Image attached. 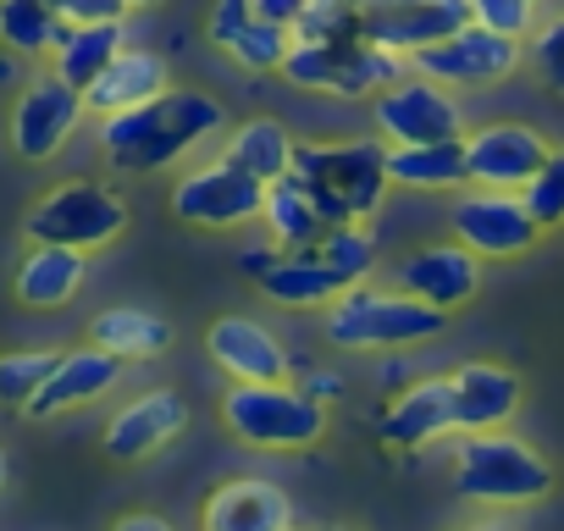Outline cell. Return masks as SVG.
I'll return each instance as SVG.
<instances>
[{"label":"cell","mask_w":564,"mask_h":531,"mask_svg":"<svg viewBox=\"0 0 564 531\" xmlns=\"http://www.w3.org/2000/svg\"><path fill=\"white\" fill-rule=\"evenodd\" d=\"M216 133H227V111L216 95L205 89H166L133 111H111L100 117V161L117 177H150V172H172L177 161H188L199 144H210Z\"/></svg>","instance_id":"obj_1"},{"label":"cell","mask_w":564,"mask_h":531,"mask_svg":"<svg viewBox=\"0 0 564 531\" xmlns=\"http://www.w3.org/2000/svg\"><path fill=\"white\" fill-rule=\"evenodd\" d=\"M289 177L316 199L322 221H371L388 199V144L371 139H344V144H294Z\"/></svg>","instance_id":"obj_2"},{"label":"cell","mask_w":564,"mask_h":531,"mask_svg":"<svg viewBox=\"0 0 564 531\" xmlns=\"http://www.w3.org/2000/svg\"><path fill=\"white\" fill-rule=\"evenodd\" d=\"M454 487L459 498L470 503H487V509H520V503H536L553 492V465L509 437L503 426L498 432H459V448H454Z\"/></svg>","instance_id":"obj_3"},{"label":"cell","mask_w":564,"mask_h":531,"mask_svg":"<svg viewBox=\"0 0 564 531\" xmlns=\"http://www.w3.org/2000/svg\"><path fill=\"white\" fill-rule=\"evenodd\" d=\"M443 327L448 311H432L404 289H371V283L344 289L327 311L333 349H410V344H432Z\"/></svg>","instance_id":"obj_4"},{"label":"cell","mask_w":564,"mask_h":531,"mask_svg":"<svg viewBox=\"0 0 564 531\" xmlns=\"http://www.w3.org/2000/svg\"><path fill=\"white\" fill-rule=\"evenodd\" d=\"M404 73H410V56L382 51V45H371L360 34H344V40H294L289 62H282V78H289L294 89L333 95V100H377Z\"/></svg>","instance_id":"obj_5"},{"label":"cell","mask_w":564,"mask_h":531,"mask_svg":"<svg viewBox=\"0 0 564 531\" xmlns=\"http://www.w3.org/2000/svg\"><path fill=\"white\" fill-rule=\"evenodd\" d=\"M221 421L249 448H311L327 432V404L294 382H232Z\"/></svg>","instance_id":"obj_6"},{"label":"cell","mask_w":564,"mask_h":531,"mask_svg":"<svg viewBox=\"0 0 564 531\" xmlns=\"http://www.w3.org/2000/svg\"><path fill=\"white\" fill-rule=\"evenodd\" d=\"M128 227V205L111 183H95V177H73V183H56L51 194H40L23 216V232L29 243H67V249H106L117 243Z\"/></svg>","instance_id":"obj_7"},{"label":"cell","mask_w":564,"mask_h":531,"mask_svg":"<svg viewBox=\"0 0 564 531\" xmlns=\"http://www.w3.org/2000/svg\"><path fill=\"white\" fill-rule=\"evenodd\" d=\"M84 117H89L84 89L62 84V78L45 67L40 78H29V84L18 89L7 139H12V150H18L29 166H45V161H56V155L73 144V133L84 128Z\"/></svg>","instance_id":"obj_8"},{"label":"cell","mask_w":564,"mask_h":531,"mask_svg":"<svg viewBox=\"0 0 564 531\" xmlns=\"http://www.w3.org/2000/svg\"><path fill=\"white\" fill-rule=\"evenodd\" d=\"M260 199H265V183L249 177L243 166H232L227 155L199 161V166L177 172V183H172V216L188 227H205V232L260 221Z\"/></svg>","instance_id":"obj_9"},{"label":"cell","mask_w":564,"mask_h":531,"mask_svg":"<svg viewBox=\"0 0 564 531\" xmlns=\"http://www.w3.org/2000/svg\"><path fill=\"white\" fill-rule=\"evenodd\" d=\"M371 122L382 144H443V139H465V106L454 100V89L404 73L399 84H388L371 100Z\"/></svg>","instance_id":"obj_10"},{"label":"cell","mask_w":564,"mask_h":531,"mask_svg":"<svg viewBox=\"0 0 564 531\" xmlns=\"http://www.w3.org/2000/svg\"><path fill=\"white\" fill-rule=\"evenodd\" d=\"M448 221H454V238L476 260H514V254L536 249V238H542V227L531 221V210H525V199L514 188L465 183L454 210H448Z\"/></svg>","instance_id":"obj_11"},{"label":"cell","mask_w":564,"mask_h":531,"mask_svg":"<svg viewBox=\"0 0 564 531\" xmlns=\"http://www.w3.org/2000/svg\"><path fill=\"white\" fill-rule=\"evenodd\" d=\"M520 56H525V40H503L492 29L465 23L448 40L415 51L410 56V73H421V78H432L443 89H487V84H503L520 67Z\"/></svg>","instance_id":"obj_12"},{"label":"cell","mask_w":564,"mask_h":531,"mask_svg":"<svg viewBox=\"0 0 564 531\" xmlns=\"http://www.w3.org/2000/svg\"><path fill=\"white\" fill-rule=\"evenodd\" d=\"M465 23H470V0H360L355 34L382 45V51L415 56Z\"/></svg>","instance_id":"obj_13"},{"label":"cell","mask_w":564,"mask_h":531,"mask_svg":"<svg viewBox=\"0 0 564 531\" xmlns=\"http://www.w3.org/2000/svg\"><path fill=\"white\" fill-rule=\"evenodd\" d=\"M547 139L531 122H481L465 128V177L481 188H525L536 166L547 161Z\"/></svg>","instance_id":"obj_14"},{"label":"cell","mask_w":564,"mask_h":531,"mask_svg":"<svg viewBox=\"0 0 564 531\" xmlns=\"http://www.w3.org/2000/svg\"><path fill=\"white\" fill-rule=\"evenodd\" d=\"M399 289L415 294V300L432 305V311H459V305H470L476 289H481V260H476L459 238H448V243H421V249H410V254L399 260Z\"/></svg>","instance_id":"obj_15"},{"label":"cell","mask_w":564,"mask_h":531,"mask_svg":"<svg viewBox=\"0 0 564 531\" xmlns=\"http://www.w3.org/2000/svg\"><path fill=\"white\" fill-rule=\"evenodd\" d=\"M122 382V360L117 355H106V349H95V344H84V349H62L56 355V371L45 377V388L29 399V421H56V415H67V410H78V404H95L100 393H111Z\"/></svg>","instance_id":"obj_16"},{"label":"cell","mask_w":564,"mask_h":531,"mask_svg":"<svg viewBox=\"0 0 564 531\" xmlns=\"http://www.w3.org/2000/svg\"><path fill=\"white\" fill-rule=\"evenodd\" d=\"M183 426H188V404H183L172 388H150V393L128 399V404L106 421V454L122 459V465L150 459V454H161Z\"/></svg>","instance_id":"obj_17"},{"label":"cell","mask_w":564,"mask_h":531,"mask_svg":"<svg viewBox=\"0 0 564 531\" xmlns=\"http://www.w3.org/2000/svg\"><path fill=\"white\" fill-rule=\"evenodd\" d=\"M205 349L232 382H289V349H282V338L271 327H260L254 316L210 322Z\"/></svg>","instance_id":"obj_18"},{"label":"cell","mask_w":564,"mask_h":531,"mask_svg":"<svg viewBox=\"0 0 564 531\" xmlns=\"http://www.w3.org/2000/svg\"><path fill=\"white\" fill-rule=\"evenodd\" d=\"M199 525L205 531H294V503L265 476H238L205 498Z\"/></svg>","instance_id":"obj_19"},{"label":"cell","mask_w":564,"mask_h":531,"mask_svg":"<svg viewBox=\"0 0 564 531\" xmlns=\"http://www.w3.org/2000/svg\"><path fill=\"white\" fill-rule=\"evenodd\" d=\"M448 388H454V432H498L520 410V377L492 360L459 366Z\"/></svg>","instance_id":"obj_20"},{"label":"cell","mask_w":564,"mask_h":531,"mask_svg":"<svg viewBox=\"0 0 564 531\" xmlns=\"http://www.w3.org/2000/svg\"><path fill=\"white\" fill-rule=\"evenodd\" d=\"M89 278V254L84 249H67V243H29V254L18 260L12 272V294L18 305L29 311H62L78 300Z\"/></svg>","instance_id":"obj_21"},{"label":"cell","mask_w":564,"mask_h":531,"mask_svg":"<svg viewBox=\"0 0 564 531\" xmlns=\"http://www.w3.org/2000/svg\"><path fill=\"white\" fill-rule=\"evenodd\" d=\"M166 89H172L166 56H155V51H144V45H122V51L111 56V67L84 89V106H89V117H111V111H133V106L166 95Z\"/></svg>","instance_id":"obj_22"},{"label":"cell","mask_w":564,"mask_h":531,"mask_svg":"<svg viewBox=\"0 0 564 531\" xmlns=\"http://www.w3.org/2000/svg\"><path fill=\"white\" fill-rule=\"evenodd\" d=\"M454 432V388L448 377H421L410 388L393 393V404L382 410V443L393 448H426L437 437Z\"/></svg>","instance_id":"obj_23"},{"label":"cell","mask_w":564,"mask_h":531,"mask_svg":"<svg viewBox=\"0 0 564 531\" xmlns=\"http://www.w3.org/2000/svg\"><path fill=\"white\" fill-rule=\"evenodd\" d=\"M388 183L415 194H459L465 177V139L443 144H388Z\"/></svg>","instance_id":"obj_24"},{"label":"cell","mask_w":564,"mask_h":531,"mask_svg":"<svg viewBox=\"0 0 564 531\" xmlns=\"http://www.w3.org/2000/svg\"><path fill=\"white\" fill-rule=\"evenodd\" d=\"M89 344L117 355L122 366L133 360H161L172 349V322L155 316V311H139V305H111L89 322Z\"/></svg>","instance_id":"obj_25"},{"label":"cell","mask_w":564,"mask_h":531,"mask_svg":"<svg viewBox=\"0 0 564 531\" xmlns=\"http://www.w3.org/2000/svg\"><path fill=\"white\" fill-rule=\"evenodd\" d=\"M62 0H0V45L18 51L23 62H51V51L67 34Z\"/></svg>","instance_id":"obj_26"},{"label":"cell","mask_w":564,"mask_h":531,"mask_svg":"<svg viewBox=\"0 0 564 531\" xmlns=\"http://www.w3.org/2000/svg\"><path fill=\"white\" fill-rule=\"evenodd\" d=\"M294 133L282 128L276 117H249V122H238V128H227V161L232 166H243L249 177H260V183H276V177H289V166H294Z\"/></svg>","instance_id":"obj_27"},{"label":"cell","mask_w":564,"mask_h":531,"mask_svg":"<svg viewBox=\"0 0 564 531\" xmlns=\"http://www.w3.org/2000/svg\"><path fill=\"white\" fill-rule=\"evenodd\" d=\"M128 45V34H122V23H73L67 34H62V45L51 51V73L62 78V84H73V89H89L106 67H111V56Z\"/></svg>","instance_id":"obj_28"},{"label":"cell","mask_w":564,"mask_h":531,"mask_svg":"<svg viewBox=\"0 0 564 531\" xmlns=\"http://www.w3.org/2000/svg\"><path fill=\"white\" fill-rule=\"evenodd\" d=\"M254 289H260L265 300H276V305H294V311H316V305H333V300L344 294V283L327 272L311 249L276 254V266H271Z\"/></svg>","instance_id":"obj_29"},{"label":"cell","mask_w":564,"mask_h":531,"mask_svg":"<svg viewBox=\"0 0 564 531\" xmlns=\"http://www.w3.org/2000/svg\"><path fill=\"white\" fill-rule=\"evenodd\" d=\"M260 221H265V238L282 249V254H294V249H311L322 238V210L316 199L294 183V177H276L265 183V199H260Z\"/></svg>","instance_id":"obj_30"},{"label":"cell","mask_w":564,"mask_h":531,"mask_svg":"<svg viewBox=\"0 0 564 531\" xmlns=\"http://www.w3.org/2000/svg\"><path fill=\"white\" fill-rule=\"evenodd\" d=\"M311 254L327 266L344 289H355V283H366L377 272V232L366 221H333V227H322Z\"/></svg>","instance_id":"obj_31"},{"label":"cell","mask_w":564,"mask_h":531,"mask_svg":"<svg viewBox=\"0 0 564 531\" xmlns=\"http://www.w3.org/2000/svg\"><path fill=\"white\" fill-rule=\"evenodd\" d=\"M289 51H294V29H276V23H260V18H249L243 34L227 45V56H232L243 73H282Z\"/></svg>","instance_id":"obj_32"},{"label":"cell","mask_w":564,"mask_h":531,"mask_svg":"<svg viewBox=\"0 0 564 531\" xmlns=\"http://www.w3.org/2000/svg\"><path fill=\"white\" fill-rule=\"evenodd\" d=\"M56 355L62 349H12L0 355V404L12 410H29V399L45 388V377L56 371Z\"/></svg>","instance_id":"obj_33"},{"label":"cell","mask_w":564,"mask_h":531,"mask_svg":"<svg viewBox=\"0 0 564 531\" xmlns=\"http://www.w3.org/2000/svg\"><path fill=\"white\" fill-rule=\"evenodd\" d=\"M520 199H525V210H531V221H536L542 232L564 227V150H547V161H542L536 177L520 188Z\"/></svg>","instance_id":"obj_34"},{"label":"cell","mask_w":564,"mask_h":531,"mask_svg":"<svg viewBox=\"0 0 564 531\" xmlns=\"http://www.w3.org/2000/svg\"><path fill=\"white\" fill-rule=\"evenodd\" d=\"M360 23V0H311L294 23V40H344Z\"/></svg>","instance_id":"obj_35"},{"label":"cell","mask_w":564,"mask_h":531,"mask_svg":"<svg viewBox=\"0 0 564 531\" xmlns=\"http://www.w3.org/2000/svg\"><path fill=\"white\" fill-rule=\"evenodd\" d=\"M470 23L476 29H492L503 40H531L536 0H470Z\"/></svg>","instance_id":"obj_36"},{"label":"cell","mask_w":564,"mask_h":531,"mask_svg":"<svg viewBox=\"0 0 564 531\" xmlns=\"http://www.w3.org/2000/svg\"><path fill=\"white\" fill-rule=\"evenodd\" d=\"M531 62H536L542 84H553V89L564 95V18L531 29Z\"/></svg>","instance_id":"obj_37"},{"label":"cell","mask_w":564,"mask_h":531,"mask_svg":"<svg viewBox=\"0 0 564 531\" xmlns=\"http://www.w3.org/2000/svg\"><path fill=\"white\" fill-rule=\"evenodd\" d=\"M254 18V7H249V0H216V7H210V18H205V34H210V45H232L238 34H243V23Z\"/></svg>","instance_id":"obj_38"},{"label":"cell","mask_w":564,"mask_h":531,"mask_svg":"<svg viewBox=\"0 0 564 531\" xmlns=\"http://www.w3.org/2000/svg\"><path fill=\"white\" fill-rule=\"evenodd\" d=\"M62 12L67 23H122L128 18L122 0H62Z\"/></svg>","instance_id":"obj_39"},{"label":"cell","mask_w":564,"mask_h":531,"mask_svg":"<svg viewBox=\"0 0 564 531\" xmlns=\"http://www.w3.org/2000/svg\"><path fill=\"white\" fill-rule=\"evenodd\" d=\"M249 7H254V18H260V23L294 29V23L305 18V7H311V0H249Z\"/></svg>","instance_id":"obj_40"},{"label":"cell","mask_w":564,"mask_h":531,"mask_svg":"<svg viewBox=\"0 0 564 531\" xmlns=\"http://www.w3.org/2000/svg\"><path fill=\"white\" fill-rule=\"evenodd\" d=\"M276 254H282L276 243H260V249H243V254H238V266H243V278H249V283H260V278L271 272V266H276Z\"/></svg>","instance_id":"obj_41"},{"label":"cell","mask_w":564,"mask_h":531,"mask_svg":"<svg viewBox=\"0 0 564 531\" xmlns=\"http://www.w3.org/2000/svg\"><path fill=\"white\" fill-rule=\"evenodd\" d=\"M377 382H382L388 393L410 388V366H404V355H388V360H382V371H377Z\"/></svg>","instance_id":"obj_42"},{"label":"cell","mask_w":564,"mask_h":531,"mask_svg":"<svg viewBox=\"0 0 564 531\" xmlns=\"http://www.w3.org/2000/svg\"><path fill=\"white\" fill-rule=\"evenodd\" d=\"M111 531H177L172 520H161V514H122Z\"/></svg>","instance_id":"obj_43"},{"label":"cell","mask_w":564,"mask_h":531,"mask_svg":"<svg viewBox=\"0 0 564 531\" xmlns=\"http://www.w3.org/2000/svg\"><path fill=\"white\" fill-rule=\"evenodd\" d=\"M338 388H344V382H338L333 371H311V382H305V393H311V399H322V404H327V399H338Z\"/></svg>","instance_id":"obj_44"},{"label":"cell","mask_w":564,"mask_h":531,"mask_svg":"<svg viewBox=\"0 0 564 531\" xmlns=\"http://www.w3.org/2000/svg\"><path fill=\"white\" fill-rule=\"evenodd\" d=\"M18 78H23V56L0 45V84H18Z\"/></svg>","instance_id":"obj_45"},{"label":"cell","mask_w":564,"mask_h":531,"mask_svg":"<svg viewBox=\"0 0 564 531\" xmlns=\"http://www.w3.org/2000/svg\"><path fill=\"white\" fill-rule=\"evenodd\" d=\"M459 531H514L509 520H470V525H459Z\"/></svg>","instance_id":"obj_46"},{"label":"cell","mask_w":564,"mask_h":531,"mask_svg":"<svg viewBox=\"0 0 564 531\" xmlns=\"http://www.w3.org/2000/svg\"><path fill=\"white\" fill-rule=\"evenodd\" d=\"M128 12H150V7H161V0H122Z\"/></svg>","instance_id":"obj_47"},{"label":"cell","mask_w":564,"mask_h":531,"mask_svg":"<svg viewBox=\"0 0 564 531\" xmlns=\"http://www.w3.org/2000/svg\"><path fill=\"white\" fill-rule=\"evenodd\" d=\"M0 481H7V454H0Z\"/></svg>","instance_id":"obj_48"}]
</instances>
